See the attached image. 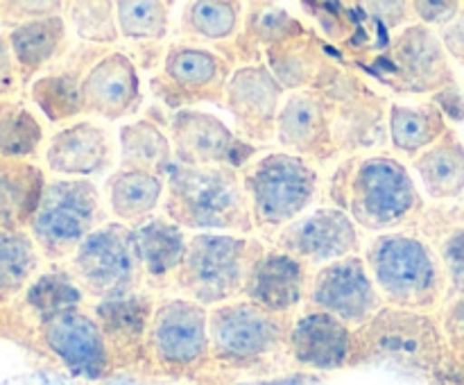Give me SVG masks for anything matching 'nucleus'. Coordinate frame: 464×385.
<instances>
[{
  "label": "nucleus",
  "mask_w": 464,
  "mask_h": 385,
  "mask_svg": "<svg viewBox=\"0 0 464 385\" xmlns=\"http://www.w3.org/2000/svg\"><path fill=\"white\" fill-rule=\"evenodd\" d=\"M326 197L376 236L415 231L429 208L411 170L390 152L344 157L331 172Z\"/></svg>",
  "instance_id": "1"
},
{
  "label": "nucleus",
  "mask_w": 464,
  "mask_h": 385,
  "mask_svg": "<svg viewBox=\"0 0 464 385\" xmlns=\"http://www.w3.org/2000/svg\"><path fill=\"white\" fill-rule=\"evenodd\" d=\"M297 315H275L247 299L208 308L211 385L293 374L290 331Z\"/></svg>",
  "instance_id": "2"
},
{
  "label": "nucleus",
  "mask_w": 464,
  "mask_h": 385,
  "mask_svg": "<svg viewBox=\"0 0 464 385\" xmlns=\"http://www.w3.org/2000/svg\"><path fill=\"white\" fill-rule=\"evenodd\" d=\"M390 365L426 385H460L451 349L435 313L383 306L353 329L349 370Z\"/></svg>",
  "instance_id": "3"
},
{
  "label": "nucleus",
  "mask_w": 464,
  "mask_h": 385,
  "mask_svg": "<svg viewBox=\"0 0 464 385\" xmlns=\"http://www.w3.org/2000/svg\"><path fill=\"white\" fill-rule=\"evenodd\" d=\"M163 216L195 234L252 236V204L234 168H188L175 163L166 177Z\"/></svg>",
  "instance_id": "4"
},
{
  "label": "nucleus",
  "mask_w": 464,
  "mask_h": 385,
  "mask_svg": "<svg viewBox=\"0 0 464 385\" xmlns=\"http://www.w3.org/2000/svg\"><path fill=\"white\" fill-rule=\"evenodd\" d=\"M365 263L385 306L438 313L449 279L438 252L415 231L379 234L367 243Z\"/></svg>",
  "instance_id": "5"
},
{
  "label": "nucleus",
  "mask_w": 464,
  "mask_h": 385,
  "mask_svg": "<svg viewBox=\"0 0 464 385\" xmlns=\"http://www.w3.org/2000/svg\"><path fill=\"white\" fill-rule=\"evenodd\" d=\"M0 340L18 344L72 379L98 383L116 376L102 329L86 306L68 308L34 324H0Z\"/></svg>",
  "instance_id": "6"
},
{
  "label": "nucleus",
  "mask_w": 464,
  "mask_h": 385,
  "mask_svg": "<svg viewBox=\"0 0 464 385\" xmlns=\"http://www.w3.org/2000/svg\"><path fill=\"white\" fill-rule=\"evenodd\" d=\"M208 308L186 297H163L148 335V380L211 385Z\"/></svg>",
  "instance_id": "7"
},
{
  "label": "nucleus",
  "mask_w": 464,
  "mask_h": 385,
  "mask_svg": "<svg viewBox=\"0 0 464 385\" xmlns=\"http://www.w3.org/2000/svg\"><path fill=\"white\" fill-rule=\"evenodd\" d=\"M266 252V245L254 236L193 234L175 290L204 308L243 299L249 274Z\"/></svg>",
  "instance_id": "8"
},
{
  "label": "nucleus",
  "mask_w": 464,
  "mask_h": 385,
  "mask_svg": "<svg viewBox=\"0 0 464 385\" xmlns=\"http://www.w3.org/2000/svg\"><path fill=\"white\" fill-rule=\"evenodd\" d=\"M240 175L252 204L254 226L266 234L281 231L302 217L320 193L317 168L285 149L267 152L240 170Z\"/></svg>",
  "instance_id": "9"
},
{
  "label": "nucleus",
  "mask_w": 464,
  "mask_h": 385,
  "mask_svg": "<svg viewBox=\"0 0 464 385\" xmlns=\"http://www.w3.org/2000/svg\"><path fill=\"white\" fill-rule=\"evenodd\" d=\"M107 222V211L93 181L57 177L45 184L44 197L27 231L44 261L63 263Z\"/></svg>",
  "instance_id": "10"
},
{
  "label": "nucleus",
  "mask_w": 464,
  "mask_h": 385,
  "mask_svg": "<svg viewBox=\"0 0 464 385\" xmlns=\"http://www.w3.org/2000/svg\"><path fill=\"white\" fill-rule=\"evenodd\" d=\"M365 66L401 95H433L458 82L438 30L421 23L401 27L388 48L367 59Z\"/></svg>",
  "instance_id": "11"
},
{
  "label": "nucleus",
  "mask_w": 464,
  "mask_h": 385,
  "mask_svg": "<svg viewBox=\"0 0 464 385\" xmlns=\"http://www.w3.org/2000/svg\"><path fill=\"white\" fill-rule=\"evenodd\" d=\"M236 68L216 50L195 41H175L168 45L161 71L150 80L152 95L172 111L193 104L225 102V91Z\"/></svg>",
  "instance_id": "12"
},
{
  "label": "nucleus",
  "mask_w": 464,
  "mask_h": 385,
  "mask_svg": "<svg viewBox=\"0 0 464 385\" xmlns=\"http://www.w3.org/2000/svg\"><path fill=\"white\" fill-rule=\"evenodd\" d=\"M331 131L340 157L372 154L390 139V100L372 89L361 72L347 68L334 86H329Z\"/></svg>",
  "instance_id": "13"
},
{
  "label": "nucleus",
  "mask_w": 464,
  "mask_h": 385,
  "mask_svg": "<svg viewBox=\"0 0 464 385\" xmlns=\"http://www.w3.org/2000/svg\"><path fill=\"white\" fill-rule=\"evenodd\" d=\"M86 297L107 299L143 288V274L130 240V225L111 220L95 229L68 261Z\"/></svg>",
  "instance_id": "14"
},
{
  "label": "nucleus",
  "mask_w": 464,
  "mask_h": 385,
  "mask_svg": "<svg viewBox=\"0 0 464 385\" xmlns=\"http://www.w3.org/2000/svg\"><path fill=\"white\" fill-rule=\"evenodd\" d=\"M157 303V293L140 288L100 299L91 306L111 351L116 374L148 380V335Z\"/></svg>",
  "instance_id": "15"
},
{
  "label": "nucleus",
  "mask_w": 464,
  "mask_h": 385,
  "mask_svg": "<svg viewBox=\"0 0 464 385\" xmlns=\"http://www.w3.org/2000/svg\"><path fill=\"white\" fill-rule=\"evenodd\" d=\"M385 306L370 267L361 254L340 258L313 272L302 311L329 313L335 320L358 329Z\"/></svg>",
  "instance_id": "16"
},
{
  "label": "nucleus",
  "mask_w": 464,
  "mask_h": 385,
  "mask_svg": "<svg viewBox=\"0 0 464 385\" xmlns=\"http://www.w3.org/2000/svg\"><path fill=\"white\" fill-rule=\"evenodd\" d=\"M168 136L175 149V163L188 168H234L245 170L258 154V145L247 143L218 116L199 109H179L168 116Z\"/></svg>",
  "instance_id": "17"
},
{
  "label": "nucleus",
  "mask_w": 464,
  "mask_h": 385,
  "mask_svg": "<svg viewBox=\"0 0 464 385\" xmlns=\"http://www.w3.org/2000/svg\"><path fill=\"white\" fill-rule=\"evenodd\" d=\"M275 247L311 267L329 265L361 252L358 225L335 207H322L297 217L276 234Z\"/></svg>",
  "instance_id": "18"
},
{
  "label": "nucleus",
  "mask_w": 464,
  "mask_h": 385,
  "mask_svg": "<svg viewBox=\"0 0 464 385\" xmlns=\"http://www.w3.org/2000/svg\"><path fill=\"white\" fill-rule=\"evenodd\" d=\"M285 89L266 63L240 66L231 75L222 107L234 118L236 131L247 143L276 139V120L284 107Z\"/></svg>",
  "instance_id": "19"
},
{
  "label": "nucleus",
  "mask_w": 464,
  "mask_h": 385,
  "mask_svg": "<svg viewBox=\"0 0 464 385\" xmlns=\"http://www.w3.org/2000/svg\"><path fill=\"white\" fill-rule=\"evenodd\" d=\"M266 66L285 91H324L343 77L349 66L343 54L320 32L308 27L302 36L266 53Z\"/></svg>",
  "instance_id": "20"
},
{
  "label": "nucleus",
  "mask_w": 464,
  "mask_h": 385,
  "mask_svg": "<svg viewBox=\"0 0 464 385\" xmlns=\"http://www.w3.org/2000/svg\"><path fill=\"white\" fill-rule=\"evenodd\" d=\"M276 143L313 166L343 161L334 143L326 91H295L284 100L276 120Z\"/></svg>",
  "instance_id": "21"
},
{
  "label": "nucleus",
  "mask_w": 464,
  "mask_h": 385,
  "mask_svg": "<svg viewBox=\"0 0 464 385\" xmlns=\"http://www.w3.org/2000/svg\"><path fill=\"white\" fill-rule=\"evenodd\" d=\"M353 349V329L329 313H297L290 331V358L295 371L329 374L349 370Z\"/></svg>",
  "instance_id": "22"
},
{
  "label": "nucleus",
  "mask_w": 464,
  "mask_h": 385,
  "mask_svg": "<svg viewBox=\"0 0 464 385\" xmlns=\"http://www.w3.org/2000/svg\"><path fill=\"white\" fill-rule=\"evenodd\" d=\"M111 50L107 45L77 43L45 75L30 84V98L50 122H66L84 113L82 80Z\"/></svg>",
  "instance_id": "23"
},
{
  "label": "nucleus",
  "mask_w": 464,
  "mask_h": 385,
  "mask_svg": "<svg viewBox=\"0 0 464 385\" xmlns=\"http://www.w3.org/2000/svg\"><path fill=\"white\" fill-rule=\"evenodd\" d=\"M311 279V265L272 247L254 265L243 299L275 315H297L308 297Z\"/></svg>",
  "instance_id": "24"
},
{
  "label": "nucleus",
  "mask_w": 464,
  "mask_h": 385,
  "mask_svg": "<svg viewBox=\"0 0 464 385\" xmlns=\"http://www.w3.org/2000/svg\"><path fill=\"white\" fill-rule=\"evenodd\" d=\"M188 238L186 229L163 213L130 226L131 249L143 274V288L152 293L175 290L177 272L186 258Z\"/></svg>",
  "instance_id": "25"
},
{
  "label": "nucleus",
  "mask_w": 464,
  "mask_h": 385,
  "mask_svg": "<svg viewBox=\"0 0 464 385\" xmlns=\"http://www.w3.org/2000/svg\"><path fill=\"white\" fill-rule=\"evenodd\" d=\"M82 102L89 116L121 120L134 116L143 104L139 68L125 50H111L82 80Z\"/></svg>",
  "instance_id": "26"
},
{
  "label": "nucleus",
  "mask_w": 464,
  "mask_h": 385,
  "mask_svg": "<svg viewBox=\"0 0 464 385\" xmlns=\"http://www.w3.org/2000/svg\"><path fill=\"white\" fill-rule=\"evenodd\" d=\"M243 16L240 32L227 43L213 45L218 54L234 66H256L263 63L267 50L302 36L308 30L299 18L272 3H249Z\"/></svg>",
  "instance_id": "27"
},
{
  "label": "nucleus",
  "mask_w": 464,
  "mask_h": 385,
  "mask_svg": "<svg viewBox=\"0 0 464 385\" xmlns=\"http://www.w3.org/2000/svg\"><path fill=\"white\" fill-rule=\"evenodd\" d=\"M113 161V145L104 127L91 120L72 122L50 139L45 148V166L54 175L68 179H89L102 175Z\"/></svg>",
  "instance_id": "28"
},
{
  "label": "nucleus",
  "mask_w": 464,
  "mask_h": 385,
  "mask_svg": "<svg viewBox=\"0 0 464 385\" xmlns=\"http://www.w3.org/2000/svg\"><path fill=\"white\" fill-rule=\"evenodd\" d=\"M80 306H86V294L72 276L68 263H50L12 306L0 308V324H34Z\"/></svg>",
  "instance_id": "29"
},
{
  "label": "nucleus",
  "mask_w": 464,
  "mask_h": 385,
  "mask_svg": "<svg viewBox=\"0 0 464 385\" xmlns=\"http://www.w3.org/2000/svg\"><path fill=\"white\" fill-rule=\"evenodd\" d=\"M5 36L12 48L23 89L30 86L41 71L53 68L59 59L66 57L71 50L68 48V25L62 14L21 23L5 32Z\"/></svg>",
  "instance_id": "30"
},
{
  "label": "nucleus",
  "mask_w": 464,
  "mask_h": 385,
  "mask_svg": "<svg viewBox=\"0 0 464 385\" xmlns=\"http://www.w3.org/2000/svg\"><path fill=\"white\" fill-rule=\"evenodd\" d=\"M48 179L34 161L0 159V229L25 231L39 208Z\"/></svg>",
  "instance_id": "31"
},
{
  "label": "nucleus",
  "mask_w": 464,
  "mask_h": 385,
  "mask_svg": "<svg viewBox=\"0 0 464 385\" xmlns=\"http://www.w3.org/2000/svg\"><path fill=\"white\" fill-rule=\"evenodd\" d=\"M104 190H107L109 211L113 213V217L131 226L157 216L154 211L166 197V179L150 172L118 168L107 177Z\"/></svg>",
  "instance_id": "32"
},
{
  "label": "nucleus",
  "mask_w": 464,
  "mask_h": 385,
  "mask_svg": "<svg viewBox=\"0 0 464 385\" xmlns=\"http://www.w3.org/2000/svg\"><path fill=\"white\" fill-rule=\"evenodd\" d=\"M412 168L435 202H451L464 195V143L453 130L412 159Z\"/></svg>",
  "instance_id": "33"
},
{
  "label": "nucleus",
  "mask_w": 464,
  "mask_h": 385,
  "mask_svg": "<svg viewBox=\"0 0 464 385\" xmlns=\"http://www.w3.org/2000/svg\"><path fill=\"white\" fill-rule=\"evenodd\" d=\"M390 143L399 154L417 159L433 148L449 130V120L430 100L421 104H390L388 113Z\"/></svg>",
  "instance_id": "34"
},
{
  "label": "nucleus",
  "mask_w": 464,
  "mask_h": 385,
  "mask_svg": "<svg viewBox=\"0 0 464 385\" xmlns=\"http://www.w3.org/2000/svg\"><path fill=\"white\" fill-rule=\"evenodd\" d=\"M121 136V166L122 170H139L166 179L175 166V149L170 136L150 118L127 122L118 131Z\"/></svg>",
  "instance_id": "35"
},
{
  "label": "nucleus",
  "mask_w": 464,
  "mask_h": 385,
  "mask_svg": "<svg viewBox=\"0 0 464 385\" xmlns=\"http://www.w3.org/2000/svg\"><path fill=\"white\" fill-rule=\"evenodd\" d=\"M415 234L429 240L442 261L449 290L464 288V208L430 207L421 216Z\"/></svg>",
  "instance_id": "36"
},
{
  "label": "nucleus",
  "mask_w": 464,
  "mask_h": 385,
  "mask_svg": "<svg viewBox=\"0 0 464 385\" xmlns=\"http://www.w3.org/2000/svg\"><path fill=\"white\" fill-rule=\"evenodd\" d=\"M245 5L238 0H193L186 3L179 16V34L184 41L227 43L240 32Z\"/></svg>",
  "instance_id": "37"
},
{
  "label": "nucleus",
  "mask_w": 464,
  "mask_h": 385,
  "mask_svg": "<svg viewBox=\"0 0 464 385\" xmlns=\"http://www.w3.org/2000/svg\"><path fill=\"white\" fill-rule=\"evenodd\" d=\"M39 247L30 231L0 229V308H7L25 293L41 272Z\"/></svg>",
  "instance_id": "38"
},
{
  "label": "nucleus",
  "mask_w": 464,
  "mask_h": 385,
  "mask_svg": "<svg viewBox=\"0 0 464 385\" xmlns=\"http://www.w3.org/2000/svg\"><path fill=\"white\" fill-rule=\"evenodd\" d=\"M44 143V127L21 100L0 102V159L32 161Z\"/></svg>",
  "instance_id": "39"
},
{
  "label": "nucleus",
  "mask_w": 464,
  "mask_h": 385,
  "mask_svg": "<svg viewBox=\"0 0 464 385\" xmlns=\"http://www.w3.org/2000/svg\"><path fill=\"white\" fill-rule=\"evenodd\" d=\"M170 3L161 0H118L116 21L121 39L131 43L163 41L170 32Z\"/></svg>",
  "instance_id": "40"
},
{
  "label": "nucleus",
  "mask_w": 464,
  "mask_h": 385,
  "mask_svg": "<svg viewBox=\"0 0 464 385\" xmlns=\"http://www.w3.org/2000/svg\"><path fill=\"white\" fill-rule=\"evenodd\" d=\"M66 16L82 43L113 45L121 39L116 3L111 0H75L66 3Z\"/></svg>",
  "instance_id": "41"
},
{
  "label": "nucleus",
  "mask_w": 464,
  "mask_h": 385,
  "mask_svg": "<svg viewBox=\"0 0 464 385\" xmlns=\"http://www.w3.org/2000/svg\"><path fill=\"white\" fill-rule=\"evenodd\" d=\"M435 315H438L444 338H447L449 349H451L458 383L464 385V288L449 290Z\"/></svg>",
  "instance_id": "42"
},
{
  "label": "nucleus",
  "mask_w": 464,
  "mask_h": 385,
  "mask_svg": "<svg viewBox=\"0 0 464 385\" xmlns=\"http://www.w3.org/2000/svg\"><path fill=\"white\" fill-rule=\"evenodd\" d=\"M63 9H66V3H59V0H0V25H7L12 30L21 23L57 16Z\"/></svg>",
  "instance_id": "43"
},
{
  "label": "nucleus",
  "mask_w": 464,
  "mask_h": 385,
  "mask_svg": "<svg viewBox=\"0 0 464 385\" xmlns=\"http://www.w3.org/2000/svg\"><path fill=\"white\" fill-rule=\"evenodd\" d=\"M362 9L370 14V18H374L379 25H383L385 30L392 32L397 27H408L412 23H417L415 14H412V5L411 3H361Z\"/></svg>",
  "instance_id": "44"
},
{
  "label": "nucleus",
  "mask_w": 464,
  "mask_h": 385,
  "mask_svg": "<svg viewBox=\"0 0 464 385\" xmlns=\"http://www.w3.org/2000/svg\"><path fill=\"white\" fill-rule=\"evenodd\" d=\"M412 5V14H415L417 23L429 27H444L453 21V18L460 14L464 3H458V0H444V3H430V0H415Z\"/></svg>",
  "instance_id": "45"
},
{
  "label": "nucleus",
  "mask_w": 464,
  "mask_h": 385,
  "mask_svg": "<svg viewBox=\"0 0 464 385\" xmlns=\"http://www.w3.org/2000/svg\"><path fill=\"white\" fill-rule=\"evenodd\" d=\"M23 93L21 77H18L16 62H14L12 48L7 43V36L0 34V102L5 100H16Z\"/></svg>",
  "instance_id": "46"
},
{
  "label": "nucleus",
  "mask_w": 464,
  "mask_h": 385,
  "mask_svg": "<svg viewBox=\"0 0 464 385\" xmlns=\"http://www.w3.org/2000/svg\"><path fill=\"white\" fill-rule=\"evenodd\" d=\"M430 102L444 113L447 120L464 122V89L458 84V82H453V84H449L447 89L430 95Z\"/></svg>",
  "instance_id": "47"
},
{
  "label": "nucleus",
  "mask_w": 464,
  "mask_h": 385,
  "mask_svg": "<svg viewBox=\"0 0 464 385\" xmlns=\"http://www.w3.org/2000/svg\"><path fill=\"white\" fill-rule=\"evenodd\" d=\"M438 36L440 41H442L449 57H451L453 62L460 63V66H464V7L449 25L440 27Z\"/></svg>",
  "instance_id": "48"
},
{
  "label": "nucleus",
  "mask_w": 464,
  "mask_h": 385,
  "mask_svg": "<svg viewBox=\"0 0 464 385\" xmlns=\"http://www.w3.org/2000/svg\"><path fill=\"white\" fill-rule=\"evenodd\" d=\"M168 45H163V41H145V43H131V53L127 57L134 62L136 68H157L161 66L163 59H166Z\"/></svg>",
  "instance_id": "49"
},
{
  "label": "nucleus",
  "mask_w": 464,
  "mask_h": 385,
  "mask_svg": "<svg viewBox=\"0 0 464 385\" xmlns=\"http://www.w3.org/2000/svg\"><path fill=\"white\" fill-rule=\"evenodd\" d=\"M320 376L308 374V371H293L285 376H275V379H261V380H249V383L238 385H320Z\"/></svg>",
  "instance_id": "50"
},
{
  "label": "nucleus",
  "mask_w": 464,
  "mask_h": 385,
  "mask_svg": "<svg viewBox=\"0 0 464 385\" xmlns=\"http://www.w3.org/2000/svg\"><path fill=\"white\" fill-rule=\"evenodd\" d=\"M462 208H464V204H462Z\"/></svg>",
  "instance_id": "51"
}]
</instances>
